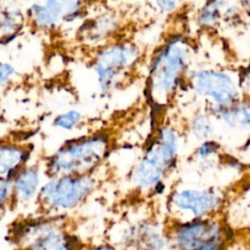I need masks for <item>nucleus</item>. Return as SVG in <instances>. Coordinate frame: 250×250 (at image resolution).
I'll return each mask as SVG.
<instances>
[{
  "label": "nucleus",
  "instance_id": "obj_11",
  "mask_svg": "<svg viewBox=\"0 0 250 250\" xmlns=\"http://www.w3.org/2000/svg\"><path fill=\"white\" fill-rule=\"evenodd\" d=\"M217 197L208 192L185 190L175 195L174 203L181 209L191 211L195 216H202L217 204Z\"/></svg>",
  "mask_w": 250,
  "mask_h": 250
},
{
  "label": "nucleus",
  "instance_id": "obj_12",
  "mask_svg": "<svg viewBox=\"0 0 250 250\" xmlns=\"http://www.w3.org/2000/svg\"><path fill=\"white\" fill-rule=\"evenodd\" d=\"M27 152L17 146L0 145V180L13 181L23 168Z\"/></svg>",
  "mask_w": 250,
  "mask_h": 250
},
{
  "label": "nucleus",
  "instance_id": "obj_8",
  "mask_svg": "<svg viewBox=\"0 0 250 250\" xmlns=\"http://www.w3.org/2000/svg\"><path fill=\"white\" fill-rule=\"evenodd\" d=\"M77 1H46L33 3L28 9V15L33 23L41 28H52L61 21L72 19L80 8Z\"/></svg>",
  "mask_w": 250,
  "mask_h": 250
},
{
  "label": "nucleus",
  "instance_id": "obj_17",
  "mask_svg": "<svg viewBox=\"0 0 250 250\" xmlns=\"http://www.w3.org/2000/svg\"><path fill=\"white\" fill-rule=\"evenodd\" d=\"M15 74L14 67L7 62H0V86L7 83Z\"/></svg>",
  "mask_w": 250,
  "mask_h": 250
},
{
  "label": "nucleus",
  "instance_id": "obj_7",
  "mask_svg": "<svg viewBox=\"0 0 250 250\" xmlns=\"http://www.w3.org/2000/svg\"><path fill=\"white\" fill-rule=\"evenodd\" d=\"M182 50L171 43L156 57L151 68V88L159 92L169 91L176 83L183 65Z\"/></svg>",
  "mask_w": 250,
  "mask_h": 250
},
{
  "label": "nucleus",
  "instance_id": "obj_5",
  "mask_svg": "<svg viewBox=\"0 0 250 250\" xmlns=\"http://www.w3.org/2000/svg\"><path fill=\"white\" fill-rule=\"evenodd\" d=\"M176 151V139L167 129L160 132L159 139L152 144L134 172V182L147 188L156 185L164 170L171 163Z\"/></svg>",
  "mask_w": 250,
  "mask_h": 250
},
{
  "label": "nucleus",
  "instance_id": "obj_2",
  "mask_svg": "<svg viewBox=\"0 0 250 250\" xmlns=\"http://www.w3.org/2000/svg\"><path fill=\"white\" fill-rule=\"evenodd\" d=\"M107 149L108 141L102 135L73 141L51 157L49 171L58 177L89 175L104 159Z\"/></svg>",
  "mask_w": 250,
  "mask_h": 250
},
{
  "label": "nucleus",
  "instance_id": "obj_4",
  "mask_svg": "<svg viewBox=\"0 0 250 250\" xmlns=\"http://www.w3.org/2000/svg\"><path fill=\"white\" fill-rule=\"evenodd\" d=\"M137 57V49L125 42L112 44L99 52L95 70L101 88L106 91L116 86L133 66Z\"/></svg>",
  "mask_w": 250,
  "mask_h": 250
},
{
  "label": "nucleus",
  "instance_id": "obj_10",
  "mask_svg": "<svg viewBox=\"0 0 250 250\" xmlns=\"http://www.w3.org/2000/svg\"><path fill=\"white\" fill-rule=\"evenodd\" d=\"M39 172L35 166L23 167L13 180V202H27L38 195Z\"/></svg>",
  "mask_w": 250,
  "mask_h": 250
},
{
  "label": "nucleus",
  "instance_id": "obj_18",
  "mask_svg": "<svg viewBox=\"0 0 250 250\" xmlns=\"http://www.w3.org/2000/svg\"><path fill=\"white\" fill-rule=\"evenodd\" d=\"M210 6L209 7H206L201 18L202 20L205 21V22H210V21H213L217 15H218V11H217V7L214 6L215 3H210L209 4Z\"/></svg>",
  "mask_w": 250,
  "mask_h": 250
},
{
  "label": "nucleus",
  "instance_id": "obj_9",
  "mask_svg": "<svg viewBox=\"0 0 250 250\" xmlns=\"http://www.w3.org/2000/svg\"><path fill=\"white\" fill-rule=\"evenodd\" d=\"M196 85L200 93L211 96L224 105L231 104L236 95L232 81L227 75L214 71L200 72L196 78Z\"/></svg>",
  "mask_w": 250,
  "mask_h": 250
},
{
  "label": "nucleus",
  "instance_id": "obj_6",
  "mask_svg": "<svg viewBox=\"0 0 250 250\" xmlns=\"http://www.w3.org/2000/svg\"><path fill=\"white\" fill-rule=\"evenodd\" d=\"M177 244L180 250H222L223 247L218 227L207 222L182 226L177 231Z\"/></svg>",
  "mask_w": 250,
  "mask_h": 250
},
{
  "label": "nucleus",
  "instance_id": "obj_1",
  "mask_svg": "<svg viewBox=\"0 0 250 250\" xmlns=\"http://www.w3.org/2000/svg\"><path fill=\"white\" fill-rule=\"evenodd\" d=\"M7 240L12 250H89L93 245L82 240L61 215L14 222Z\"/></svg>",
  "mask_w": 250,
  "mask_h": 250
},
{
  "label": "nucleus",
  "instance_id": "obj_19",
  "mask_svg": "<svg viewBox=\"0 0 250 250\" xmlns=\"http://www.w3.org/2000/svg\"><path fill=\"white\" fill-rule=\"evenodd\" d=\"M218 146L215 143H211V142H207L205 144L202 145V146L199 148V154L201 156H207L208 154L214 152L217 149Z\"/></svg>",
  "mask_w": 250,
  "mask_h": 250
},
{
  "label": "nucleus",
  "instance_id": "obj_21",
  "mask_svg": "<svg viewBox=\"0 0 250 250\" xmlns=\"http://www.w3.org/2000/svg\"><path fill=\"white\" fill-rule=\"evenodd\" d=\"M157 5H159L161 9L169 10V9H171V8H173V7L175 6V2H171V1H161V2H157Z\"/></svg>",
  "mask_w": 250,
  "mask_h": 250
},
{
  "label": "nucleus",
  "instance_id": "obj_20",
  "mask_svg": "<svg viewBox=\"0 0 250 250\" xmlns=\"http://www.w3.org/2000/svg\"><path fill=\"white\" fill-rule=\"evenodd\" d=\"M89 250H121L117 246L111 244L110 242H103L100 244H93Z\"/></svg>",
  "mask_w": 250,
  "mask_h": 250
},
{
  "label": "nucleus",
  "instance_id": "obj_23",
  "mask_svg": "<svg viewBox=\"0 0 250 250\" xmlns=\"http://www.w3.org/2000/svg\"><path fill=\"white\" fill-rule=\"evenodd\" d=\"M247 4H248V5H249V6H250V2H247Z\"/></svg>",
  "mask_w": 250,
  "mask_h": 250
},
{
  "label": "nucleus",
  "instance_id": "obj_15",
  "mask_svg": "<svg viewBox=\"0 0 250 250\" xmlns=\"http://www.w3.org/2000/svg\"><path fill=\"white\" fill-rule=\"evenodd\" d=\"M80 120L81 114L78 111L69 110L57 116L54 120V125L64 130H70L75 127L80 122Z\"/></svg>",
  "mask_w": 250,
  "mask_h": 250
},
{
  "label": "nucleus",
  "instance_id": "obj_3",
  "mask_svg": "<svg viewBox=\"0 0 250 250\" xmlns=\"http://www.w3.org/2000/svg\"><path fill=\"white\" fill-rule=\"evenodd\" d=\"M95 181L90 175L60 176L40 188L37 201L41 216H60L80 203L92 192Z\"/></svg>",
  "mask_w": 250,
  "mask_h": 250
},
{
  "label": "nucleus",
  "instance_id": "obj_14",
  "mask_svg": "<svg viewBox=\"0 0 250 250\" xmlns=\"http://www.w3.org/2000/svg\"><path fill=\"white\" fill-rule=\"evenodd\" d=\"M116 24V20L110 16H104L98 19L96 21L92 22V24L89 25V29L86 30L88 39L96 41L101 40L103 37H106L110 33V30L115 29Z\"/></svg>",
  "mask_w": 250,
  "mask_h": 250
},
{
  "label": "nucleus",
  "instance_id": "obj_22",
  "mask_svg": "<svg viewBox=\"0 0 250 250\" xmlns=\"http://www.w3.org/2000/svg\"><path fill=\"white\" fill-rule=\"evenodd\" d=\"M5 213V209H3V208H0V220L2 219V216H3V214Z\"/></svg>",
  "mask_w": 250,
  "mask_h": 250
},
{
  "label": "nucleus",
  "instance_id": "obj_13",
  "mask_svg": "<svg viewBox=\"0 0 250 250\" xmlns=\"http://www.w3.org/2000/svg\"><path fill=\"white\" fill-rule=\"evenodd\" d=\"M23 22V16L18 9L0 11V39L12 36L19 31Z\"/></svg>",
  "mask_w": 250,
  "mask_h": 250
},
{
  "label": "nucleus",
  "instance_id": "obj_16",
  "mask_svg": "<svg viewBox=\"0 0 250 250\" xmlns=\"http://www.w3.org/2000/svg\"><path fill=\"white\" fill-rule=\"evenodd\" d=\"M226 120L229 124H234L235 126H249L250 125V107L236 108L234 110L229 111L225 115Z\"/></svg>",
  "mask_w": 250,
  "mask_h": 250
}]
</instances>
